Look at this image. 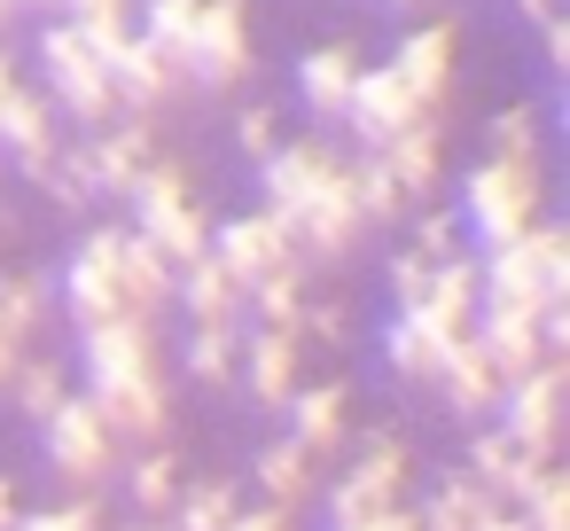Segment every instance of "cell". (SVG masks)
<instances>
[{
  "label": "cell",
  "mask_w": 570,
  "mask_h": 531,
  "mask_svg": "<svg viewBox=\"0 0 570 531\" xmlns=\"http://www.w3.org/2000/svg\"><path fill=\"white\" fill-rule=\"evenodd\" d=\"M79 391L118 430V445H165L173 437V360L157 321H95L79 328Z\"/></svg>",
  "instance_id": "1"
},
{
  "label": "cell",
  "mask_w": 570,
  "mask_h": 531,
  "mask_svg": "<svg viewBox=\"0 0 570 531\" xmlns=\"http://www.w3.org/2000/svg\"><path fill=\"white\" fill-rule=\"evenodd\" d=\"M476 282H484V305H523V313L570 305V227L539 212L500 250H476Z\"/></svg>",
  "instance_id": "2"
},
{
  "label": "cell",
  "mask_w": 570,
  "mask_h": 531,
  "mask_svg": "<svg viewBox=\"0 0 570 531\" xmlns=\"http://www.w3.org/2000/svg\"><path fill=\"white\" fill-rule=\"evenodd\" d=\"M126 212H134L126 227L149 235L173 266H196V258L212 250V212L196 204V165H188V157H165V149H157V157L141 165V180L126 188Z\"/></svg>",
  "instance_id": "3"
},
{
  "label": "cell",
  "mask_w": 570,
  "mask_h": 531,
  "mask_svg": "<svg viewBox=\"0 0 570 531\" xmlns=\"http://www.w3.org/2000/svg\"><path fill=\"white\" fill-rule=\"evenodd\" d=\"M461 235L476 243V250H500L508 235H523L539 212H547V173H539V157H476L469 173H461Z\"/></svg>",
  "instance_id": "4"
},
{
  "label": "cell",
  "mask_w": 570,
  "mask_h": 531,
  "mask_svg": "<svg viewBox=\"0 0 570 531\" xmlns=\"http://www.w3.org/2000/svg\"><path fill=\"white\" fill-rule=\"evenodd\" d=\"M32 56H40V95L56 102V118H71V126H87V134L110 126V118H126V110H118V87H110V71H102V56L87 48L79 24L48 17L40 40H32Z\"/></svg>",
  "instance_id": "5"
},
{
  "label": "cell",
  "mask_w": 570,
  "mask_h": 531,
  "mask_svg": "<svg viewBox=\"0 0 570 531\" xmlns=\"http://www.w3.org/2000/svg\"><path fill=\"white\" fill-rule=\"evenodd\" d=\"M406 476H414L406 437H399V430H367L360 453L321 484V523H328V531H360V523H375L383 508L406 500Z\"/></svg>",
  "instance_id": "6"
},
{
  "label": "cell",
  "mask_w": 570,
  "mask_h": 531,
  "mask_svg": "<svg viewBox=\"0 0 570 531\" xmlns=\"http://www.w3.org/2000/svg\"><path fill=\"white\" fill-rule=\"evenodd\" d=\"M40 461H48L63 484L102 492V484L126 469V445H118V430L95 414V399H87V391H71V399L40 422Z\"/></svg>",
  "instance_id": "7"
},
{
  "label": "cell",
  "mask_w": 570,
  "mask_h": 531,
  "mask_svg": "<svg viewBox=\"0 0 570 531\" xmlns=\"http://www.w3.org/2000/svg\"><path fill=\"white\" fill-rule=\"evenodd\" d=\"M118 250H126V219H95V227L79 235V250L63 258V274H56V313H71V328H95V321H118V313H126Z\"/></svg>",
  "instance_id": "8"
},
{
  "label": "cell",
  "mask_w": 570,
  "mask_h": 531,
  "mask_svg": "<svg viewBox=\"0 0 570 531\" xmlns=\"http://www.w3.org/2000/svg\"><path fill=\"white\" fill-rule=\"evenodd\" d=\"M258 63V40H250V0H204L196 9V32H188V56H180V79L188 95H235Z\"/></svg>",
  "instance_id": "9"
},
{
  "label": "cell",
  "mask_w": 570,
  "mask_h": 531,
  "mask_svg": "<svg viewBox=\"0 0 570 531\" xmlns=\"http://www.w3.org/2000/svg\"><path fill=\"white\" fill-rule=\"evenodd\" d=\"M562 391H570V360L547 352L539 367H523V375L500 391V414H492V422H500L523 453L554 461V445H562Z\"/></svg>",
  "instance_id": "10"
},
{
  "label": "cell",
  "mask_w": 570,
  "mask_h": 531,
  "mask_svg": "<svg viewBox=\"0 0 570 531\" xmlns=\"http://www.w3.org/2000/svg\"><path fill=\"white\" fill-rule=\"evenodd\" d=\"M391 71L414 87V102H422L430 118H445V102H453V71H461V24H453V17H430V24H414V32L399 40Z\"/></svg>",
  "instance_id": "11"
},
{
  "label": "cell",
  "mask_w": 570,
  "mask_h": 531,
  "mask_svg": "<svg viewBox=\"0 0 570 531\" xmlns=\"http://www.w3.org/2000/svg\"><path fill=\"white\" fill-rule=\"evenodd\" d=\"M344 126H352V141L360 149H383L391 134H406V126H430V110L414 102V87L383 63V71H367L360 63V79H352V102H344ZM445 126V118H438Z\"/></svg>",
  "instance_id": "12"
},
{
  "label": "cell",
  "mask_w": 570,
  "mask_h": 531,
  "mask_svg": "<svg viewBox=\"0 0 570 531\" xmlns=\"http://www.w3.org/2000/svg\"><path fill=\"white\" fill-rule=\"evenodd\" d=\"M212 258L250 289V282H266L274 266H297V243H289V227L258 204V212H235V219H212Z\"/></svg>",
  "instance_id": "13"
},
{
  "label": "cell",
  "mask_w": 570,
  "mask_h": 531,
  "mask_svg": "<svg viewBox=\"0 0 570 531\" xmlns=\"http://www.w3.org/2000/svg\"><path fill=\"white\" fill-rule=\"evenodd\" d=\"M102 71H110V87H118V110H141V118H165V110L188 95L180 63H165L141 32H126V40L102 56Z\"/></svg>",
  "instance_id": "14"
},
{
  "label": "cell",
  "mask_w": 570,
  "mask_h": 531,
  "mask_svg": "<svg viewBox=\"0 0 570 531\" xmlns=\"http://www.w3.org/2000/svg\"><path fill=\"white\" fill-rule=\"evenodd\" d=\"M266 414H282L289 406V391L305 383V336L297 328H258V321H243V375H235Z\"/></svg>",
  "instance_id": "15"
},
{
  "label": "cell",
  "mask_w": 570,
  "mask_h": 531,
  "mask_svg": "<svg viewBox=\"0 0 570 531\" xmlns=\"http://www.w3.org/2000/svg\"><path fill=\"white\" fill-rule=\"evenodd\" d=\"M430 391H438V406H445L453 422H469V430H476V422H492V414H500V391H508V383H500V367L484 360V344H476V336H453V344H445V360H438V375H430Z\"/></svg>",
  "instance_id": "16"
},
{
  "label": "cell",
  "mask_w": 570,
  "mask_h": 531,
  "mask_svg": "<svg viewBox=\"0 0 570 531\" xmlns=\"http://www.w3.org/2000/svg\"><path fill=\"white\" fill-rule=\"evenodd\" d=\"M0 149H9V165L24 173V180H40L48 165H56V149H63V118H56V102L40 95V87H9L0 95Z\"/></svg>",
  "instance_id": "17"
},
{
  "label": "cell",
  "mask_w": 570,
  "mask_h": 531,
  "mask_svg": "<svg viewBox=\"0 0 570 531\" xmlns=\"http://www.w3.org/2000/svg\"><path fill=\"white\" fill-rule=\"evenodd\" d=\"M461 469H469V476H476V484H484L500 508H523V500H531V484L547 476V461H539V453H523V445H515L500 422H476V430H469Z\"/></svg>",
  "instance_id": "18"
},
{
  "label": "cell",
  "mask_w": 570,
  "mask_h": 531,
  "mask_svg": "<svg viewBox=\"0 0 570 531\" xmlns=\"http://www.w3.org/2000/svg\"><path fill=\"white\" fill-rule=\"evenodd\" d=\"M157 157V118H141V110H126V118H110V126H95L87 134V165H95V196H118L126 204V188L141 180V165Z\"/></svg>",
  "instance_id": "19"
},
{
  "label": "cell",
  "mask_w": 570,
  "mask_h": 531,
  "mask_svg": "<svg viewBox=\"0 0 570 531\" xmlns=\"http://www.w3.org/2000/svg\"><path fill=\"white\" fill-rule=\"evenodd\" d=\"M336 165V149L321 141V134H305V141H289L282 134V149L274 157H258V204L274 212V219H289L313 188H321V173Z\"/></svg>",
  "instance_id": "20"
},
{
  "label": "cell",
  "mask_w": 570,
  "mask_h": 531,
  "mask_svg": "<svg viewBox=\"0 0 570 531\" xmlns=\"http://www.w3.org/2000/svg\"><path fill=\"white\" fill-rule=\"evenodd\" d=\"M282 414H289V437H297L321 469L352 445V383H321V391H313V383H297Z\"/></svg>",
  "instance_id": "21"
},
{
  "label": "cell",
  "mask_w": 570,
  "mask_h": 531,
  "mask_svg": "<svg viewBox=\"0 0 570 531\" xmlns=\"http://www.w3.org/2000/svg\"><path fill=\"white\" fill-rule=\"evenodd\" d=\"M476 305H484V282H476V250H461V258H445L438 274H430V297L414 305V321L438 336V344H453V336H469L476 328Z\"/></svg>",
  "instance_id": "22"
},
{
  "label": "cell",
  "mask_w": 570,
  "mask_h": 531,
  "mask_svg": "<svg viewBox=\"0 0 570 531\" xmlns=\"http://www.w3.org/2000/svg\"><path fill=\"white\" fill-rule=\"evenodd\" d=\"M352 79H360V48H352V40L305 48V56H297V110H313L321 126H344Z\"/></svg>",
  "instance_id": "23"
},
{
  "label": "cell",
  "mask_w": 570,
  "mask_h": 531,
  "mask_svg": "<svg viewBox=\"0 0 570 531\" xmlns=\"http://www.w3.org/2000/svg\"><path fill=\"white\" fill-rule=\"evenodd\" d=\"M469 336L484 344V360L500 367V383H515L523 367H539V360H547L539 313H523V305H476V328H469Z\"/></svg>",
  "instance_id": "24"
},
{
  "label": "cell",
  "mask_w": 570,
  "mask_h": 531,
  "mask_svg": "<svg viewBox=\"0 0 570 531\" xmlns=\"http://www.w3.org/2000/svg\"><path fill=\"white\" fill-rule=\"evenodd\" d=\"M367 157H383V173L406 188V204H422V196H438L445 188V126L430 118V126H406V134H391L383 149H367Z\"/></svg>",
  "instance_id": "25"
},
{
  "label": "cell",
  "mask_w": 570,
  "mask_h": 531,
  "mask_svg": "<svg viewBox=\"0 0 570 531\" xmlns=\"http://www.w3.org/2000/svg\"><path fill=\"white\" fill-rule=\"evenodd\" d=\"M118 274H126V313H134V321H165V313H173V282H180V266H173L149 235H134V227H126Z\"/></svg>",
  "instance_id": "26"
},
{
  "label": "cell",
  "mask_w": 570,
  "mask_h": 531,
  "mask_svg": "<svg viewBox=\"0 0 570 531\" xmlns=\"http://www.w3.org/2000/svg\"><path fill=\"white\" fill-rule=\"evenodd\" d=\"M180 375L196 391H235V375H243V321H188Z\"/></svg>",
  "instance_id": "27"
},
{
  "label": "cell",
  "mask_w": 570,
  "mask_h": 531,
  "mask_svg": "<svg viewBox=\"0 0 570 531\" xmlns=\"http://www.w3.org/2000/svg\"><path fill=\"white\" fill-rule=\"evenodd\" d=\"M492 508H500V500H492V492L453 461V469H438V484L414 500V523H422V531H484V515H492Z\"/></svg>",
  "instance_id": "28"
},
{
  "label": "cell",
  "mask_w": 570,
  "mask_h": 531,
  "mask_svg": "<svg viewBox=\"0 0 570 531\" xmlns=\"http://www.w3.org/2000/svg\"><path fill=\"white\" fill-rule=\"evenodd\" d=\"M250 476H258V500H274V508H305V500H321V461H313L297 437H266L258 461H250Z\"/></svg>",
  "instance_id": "29"
},
{
  "label": "cell",
  "mask_w": 570,
  "mask_h": 531,
  "mask_svg": "<svg viewBox=\"0 0 570 531\" xmlns=\"http://www.w3.org/2000/svg\"><path fill=\"white\" fill-rule=\"evenodd\" d=\"M173 313H188V321H243V282L204 250V258L180 266V282H173Z\"/></svg>",
  "instance_id": "30"
},
{
  "label": "cell",
  "mask_w": 570,
  "mask_h": 531,
  "mask_svg": "<svg viewBox=\"0 0 570 531\" xmlns=\"http://www.w3.org/2000/svg\"><path fill=\"white\" fill-rule=\"evenodd\" d=\"M438 360H445V344H438V336H430L414 313H391V321H383V375H391V383H406V391H430Z\"/></svg>",
  "instance_id": "31"
},
{
  "label": "cell",
  "mask_w": 570,
  "mask_h": 531,
  "mask_svg": "<svg viewBox=\"0 0 570 531\" xmlns=\"http://www.w3.org/2000/svg\"><path fill=\"white\" fill-rule=\"evenodd\" d=\"M118 476H126V500H134L141 523H165L173 515V500H180V453L173 445H141Z\"/></svg>",
  "instance_id": "32"
},
{
  "label": "cell",
  "mask_w": 570,
  "mask_h": 531,
  "mask_svg": "<svg viewBox=\"0 0 570 531\" xmlns=\"http://www.w3.org/2000/svg\"><path fill=\"white\" fill-rule=\"evenodd\" d=\"M0 399L17 406V422H32V430H40V422H48V414H56V406L71 399V360H32V352H24Z\"/></svg>",
  "instance_id": "33"
},
{
  "label": "cell",
  "mask_w": 570,
  "mask_h": 531,
  "mask_svg": "<svg viewBox=\"0 0 570 531\" xmlns=\"http://www.w3.org/2000/svg\"><path fill=\"white\" fill-rule=\"evenodd\" d=\"M344 180H352V204H360V219H367V235L375 227H399L414 204H406V188L383 173V157H367V149H352L344 157Z\"/></svg>",
  "instance_id": "34"
},
{
  "label": "cell",
  "mask_w": 570,
  "mask_h": 531,
  "mask_svg": "<svg viewBox=\"0 0 570 531\" xmlns=\"http://www.w3.org/2000/svg\"><path fill=\"white\" fill-rule=\"evenodd\" d=\"M305 289H313V266H305V258H297V266H274L266 282L243 289V321H258V328H297Z\"/></svg>",
  "instance_id": "35"
},
{
  "label": "cell",
  "mask_w": 570,
  "mask_h": 531,
  "mask_svg": "<svg viewBox=\"0 0 570 531\" xmlns=\"http://www.w3.org/2000/svg\"><path fill=\"white\" fill-rule=\"evenodd\" d=\"M56 321V274H0V328L32 344Z\"/></svg>",
  "instance_id": "36"
},
{
  "label": "cell",
  "mask_w": 570,
  "mask_h": 531,
  "mask_svg": "<svg viewBox=\"0 0 570 531\" xmlns=\"http://www.w3.org/2000/svg\"><path fill=\"white\" fill-rule=\"evenodd\" d=\"M235 508H243V484L235 476H204V484H180V500H173V531H227L235 523Z\"/></svg>",
  "instance_id": "37"
},
{
  "label": "cell",
  "mask_w": 570,
  "mask_h": 531,
  "mask_svg": "<svg viewBox=\"0 0 570 531\" xmlns=\"http://www.w3.org/2000/svg\"><path fill=\"white\" fill-rule=\"evenodd\" d=\"M32 188H40V196H48L56 212H95V204H102V196H95V165H87V141H79V149L63 141V149H56V165H48V173H40Z\"/></svg>",
  "instance_id": "38"
},
{
  "label": "cell",
  "mask_w": 570,
  "mask_h": 531,
  "mask_svg": "<svg viewBox=\"0 0 570 531\" xmlns=\"http://www.w3.org/2000/svg\"><path fill=\"white\" fill-rule=\"evenodd\" d=\"M196 9H204V0H141L134 32H141L165 63H180V56H188V32H196Z\"/></svg>",
  "instance_id": "39"
},
{
  "label": "cell",
  "mask_w": 570,
  "mask_h": 531,
  "mask_svg": "<svg viewBox=\"0 0 570 531\" xmlns=\"http://www.w3.org/2000/svg\"><path fill=\"white\" fill-rule=\"evenodd\" d=\"M484 149L492 157H547V126H539V102H508L484 118Z\"/></svg>",
  "instance_id": "40"
},
{
  "label": "cell",
  "mask_w": 570,
  "mask_h": 531,
  "mask_svg": "<svg viewBox=\"0 0 570 531\" xmlns=\"http://www.w3.org/2000/svg\"><path fill=\"white\" fill-rule=\"evenodd\" d=\"M515 515H523V531H570V469L547 461V476L531 484V500Z\"/></svg>",
  "instance_id": "41"
},
{
  "label": "cell",
  "mask_w": 570,
  "mask_h": 531,
  "mask_svg": "<svg viewBox=\"0 0 570 531\" xmlns=\"http://www.w3.org/2000/svg\"><path fill=\"white\" fill-rule=\"evenodd\" d=\"M406 219H414V243H406V250H422L430 266H445V258H461V250H469L461 212H406Z\"/></svg>",
  "instance_id": "42"
},
{
  "label": "cell",
  "mask_w": 570,
  "mask_h": 531,
  "mask_svg": "<svg viewBox=\"0 0 570 531\" xmlns=\"http://www.w3.org/2000/svg\"><path fill=\"white\" fill-rule=\"evenodd\" d=\"M430 274H438V266H430L422 250H399V258L383 266V289H391V313H414V305L430 297Z\"/></svg>",
  "instance_id": "43"
},
{
  "label": "cell",
  "mask_w": 570,
  "mask_h": 531,
  "mask_svg": "<svg viewBox=\"0 0 570 531\" xmlns=\"http://www.w3.org/2000/svg\"><path fill=\"white\" fill-rule=\"evenodd\" d=\"M235 149L258 165V157H274L282 149V110L274 102H243V118H235Z\"/></svg>",
  "instance_id": "44"
},
{
  "label": "cell",
  "mask_w": 570,
  "mask_h": 531,
  "mask_svg": "<svg viewBox=\"0 0 570 531\" xmlns=\"http://www.w3.org/2000/svg\"><path fill=\"white\" fill-rule=\"evenodd\" d=\"M297 336H305V344H344V336H352V313H344L336 297H313V289H305V305H297Z\"/></svg>",
  "instance_id": "45"
},
{
  "label": "cell",
  "mask_w": 570,
  "mask_h": 531,
  "mask_svg": "<svg viewBox=\"0 0 570 531\" xmlns=\"http://www.w3.org/2000/svg\"><path fill=\"white\" fill-rule=\"evenodd\" d=\"M227 531H297V508L258 500V508H235V523H227Z\"/></svg>",
  "instance_id": "46"
},
{
  "label": "cell",
  "mask_w": 570,
  "mask_h": 531,
  "mask_svg": "<svg viewBox=\"0 0 570 531\" xmlns=\"http://www.w3.org/2000/svg\"><path fill=\"white\" fill-rule=\"evenodd\" d=\"M539 48H547V71L562 79V71H570V24H562V9H554V17L539 24Z\"/></svg>",
  "instance_id": "47"
},
{
  "label": "cell",
  "mask_w": 570,
  "mask_h": 531,
  "mask_svg": "<svg viewBox=\"0 0 570 531\" xmlns=\"http://www.w3.org/2000/svg\"><path fill=\"white\" fill-rule=\"evenodd\" d=\"M17 523H24V492L0 476V531H17Z\"/></svg>",
  "instance_id": "48"
},
{
  "label": "cell",
  "mask_w": 570,
  "mask_h": 531,
  "mask_svg": "<svg viewBox=\"0 0 570 531\" xmlns=\"http://www.w3.org/2000/svg\"><path fill=\"white\" fill-rule=\"evenodd\" d=\"M360 531H422V523H414V508L399 500V508H383V515H375V523H360Z\"/></svg>",
  "instance_id": "49"
},
{
  "label": "cell",
  "mask_w": 570,
  "mask_h": 531,
  "mask_svg": "<svg viewBox=\"0 0 570 531\" xmlns=\"http://www.w3.org/2000/svg\"><path fill=\"white\" fill-rule=\"evenodd\" d=\"M17 360H24V344H17L9 328H0V391H9V375H17Z\"/></svg>",
  "instance_id": "50"
},
{
  "label": "cell",
  "mask_w": 570,
  "mask_h": 531,
  "mask_svg": "<svg viewBox=\"0 0 570 531\" xmlns=\"http://www.w3.org/2000/svg\"><path fill=\"white\" fill-rule=\"evenodd\" d=\"M508 9H515V17H523V24H547V17H554V9H562V0H508Z\"/></svg>",
  "instance_id": "51"
},
{
  "label": "cell",
  "mask_w": 570,
  "mask_h": 531,
  "mask_svg": "<svg viewBox=\"0 0 570 531\" xmlns=\"http://www.w3.org/2000/svg\"><path fill=\"white\" fill-rule=\"evenodd\" d=\"M484 531H523V515H515V508H492V515H484Z\"/></svg>",
  "instance_id": "52"
},
{
  "label": "cell",
  "mask_w": 570,
  "mask_h": 531,
  "mask_svg": "<svg viewBox=\"0 0 570 531\" xmlns=\"http://www.w3.org/2000/svg\"><path fill=\"white\" fill-rule=\"evenodd\" d=\"M9 87H17V56H9V48H0V95H9Z\"/></svg>",
  "instance_id": "53"
},
{
  "label": "cell",
  "mask_w": 570,
  "mask_h": 531,
  "mask_svg": "<svg viewBox=\"0 0 570 531\" xmlns=\"http://www.w3.org/2000/svg\"><path fill=\"white\" fill-rule=\"evenodd\" d=\"M9 24H17V0H0V40H9Z\"/></svg>",
  "instance_id": "54"
},
{
  "label": "cell",
  "mask_w": 570,
  "mask_h": 531,
  "mask_svg": "<svg viewBox=\"0 0 570 531\" xmlns=\"http://www.w3.org/2000/svg\"><path fill=\"white\" fill-rule=\"evenodd\" d=\"M24 9H40V17H56V0H17V17H24Z\"/></svg>",
  "instance_id": "55"
},
{
  "label": "cell",
  "mask_w": 570,
  "mask_h": 531,
  "mask_svg": "<svg viewBox=\"0 0 570 531\" xmlns=\"http://www.w3.org/2000/svg\"><path fill=\"white\" fill-rule=\"evenodd\" d=\"M391 9H422V0H391Z\"/></svg>",
  "instance_id": "56"
}]
</instances>
